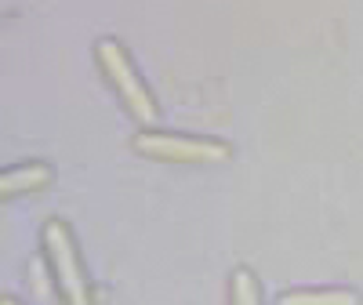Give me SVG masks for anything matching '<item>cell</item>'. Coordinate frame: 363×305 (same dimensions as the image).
<instances>
[{
	"label": "cell",
	"instance_id": "obj_6",
	"mask_svg": "<svg viewBox=\"0 0 363 305\" xmlns=\"http://www.w3.org/2000/svg\"><path fill=\"white\" fill-rule=\"evenodd\" d=\"M229 305H262V284L251 269H233L229 277Z\"/></svg>",
	"mask_w": 363,
	"mask_h": 305
},
{
	"label": "cell",
	"instance_id": "obj_7",
	"mask_svg": "<svg viewBox=\"0 0 363 305\" xmlns=\"http://www.w3.org/2000/svg\"><path fill=\"white\" fill-rule=\"evenodd\" d=\"M0 305H22V301H15V298L8 294V298H4V301H0Z\"/></svg>",
	"mask_w": 363,
	"mask_h": 305
},
{
	"label": "cell",
	"instance_id": "obj_2",
	"mask_svg": "<svg viewBox=\"0 0 363 305\" xmlns=\"http://www.w3.org/2000/svg\"><path fill=\"white\" fill-rule=\"evenodd\" d=\"M40 248H44L48 269L55 277L58 294L66 298V305H91V284H87V272H84V262H80V251H77V240H73L69 226L58 222V218L44 222Z\"/></svg>",
	"mask_w": 363,
	"mask_h": 305
},
{
	"label": "cell",
	"instance_id": "obj_3",
	"mask_svg": "<svg viewBox=\"0 0 363 305\" xmlns=\"http://www.w3.org/2000/svg\"><path fill=\"white\" fill-rule=\"evenodd\" d=\"M135 149L142 157L167 160V164H222L233 157V149L222 138L178 135V131H157V128H142L135 135Z\"/></svg>",
	"mask_w": 363,
	"mask_h": 305
},
{
	"label": "cell",
	"instance_id": "obj_1",
	"mask_svg": "<svg viewBox=\"0 0 363 305\" xmlns=\"http://www.w3.org/2000/svg\"><path fill=\"white\" fill-rule=\"evenodd\" d=\"M95 62H99L102 77L109 80V87L116 91V99L128 106V113L138 120L142 128H153L157 120H160V109H157L153 91H149L145 80L138 77L128 48L120 44V40H113V37H102L95 44Z\"/></svg>",
	"mask_w": 363,
	"mask_h": 305
},
{
	"label": "cell",
	"instance_id": "obj_5",
	"mask_svg": "<svg viewBox=\"0 0 363 305\" xmlns=\"http://www.w3.org/2000/svg\"><path fill=\"white\" fill-rule=\"evenodd\" d=\"M277 305H359V294L349 287H301L284 291Z\"/></svg>",
	"mask_w": 363,
	"mask_h": 305
},
{
	"label": "cell",
	"instance_id": "obj_4",
	"mask_svg": "<svg viewBox=\"0 0 363 305\" xmlns=\"http://www.w3.org/2000/svg\"><path fill=\"white\" fill-rule=\"evenodd\" d=\"M51 182V167L40 160H29V164H15L0 174V196H18V193H37Z\"/></svg>",
	"mask_w": 363,
	"mask_h": 305
}]
</instances>
